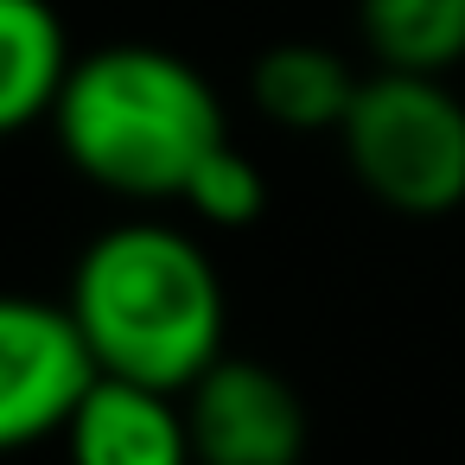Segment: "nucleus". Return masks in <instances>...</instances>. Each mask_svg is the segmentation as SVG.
<instances>
[{
	"mask_svg": "<svg viewBox=\"0 0 465 465\" xmlns=\"http://www.w3.org/2000/svg\"><path fill=\"white\" fill-rule=\"evenodd\" d=\"M179 408H185L198 465H300L306 459V401L274 363L217 357L179 395Z\"/></svg>",
	"mask_w": 465,
	"mask_h": 465,
	"instance_id": "39448f33",
	"label": "nucleus"
},
{
	"mask_svg": "<svg viewBox=\"0 0 465 465\" xmlns=\"http://www.w3.org/2000/svg\"><path fill=\"white\" fill-rule=\"evenodd\" d=\"M357 39L376 71L446 77L465 64V0H357Z\"/></svg>",
	"mask_w": 465,
	"mask_h": 465,
	"instance_id": "1a4fd4ad",
	"label": "nucleus"
},
{
	"mask_svg": "<svg viewBox=\"0 0 465 465\" xmlns=\"http://www.w3.org/2000/svg\"><path fill=\"white\" fill-rule=\"evenodd\" d=\"M90 382L96 363L71 306L0 293V452H26L64 433Z\"/></svg>",
	"mask_w": 465,
	"mask_h": 465,
	"instance_id": "20e7f679",
	"label": "nucleus"
},
{
	"mask_svg": "<svg viewBox=\"0 0 465 465\" xmlns=\"http://www.w3.org/2000/svg\"><path fill=\"white\" fill-rule=\"evenodd\" d=\"M64 306L90 363L122 382L185 395L223 357V281L204 242L173 223L103 230L77 255Z\"/></svg>",
	"mask_w": 465,
	"mask_h": 465,
	"instance_id": "f257e3e1",
	"label": "nucleus"
},
{
	"mask_svg": "<svg viewBox=\"0 0 465 465\" xmlns=\"http://www.w3.org/2000/svg\"><path fill=\"white\" fill-rule=\"evenodd\" d=\"M64 452L71 465H198L179 395L103 370L64 420Z\"/></svg>",
	"mask_w": 465,
	"mask_h": 465,
	"instance_id": "423d86ee",
	"label": "nucleus"
},
{
	"mask_svg": "<svg viewBox=\"0 0 465 465\" xmlns=\"http://www.w3.org/2000/svg\"><path fill=\"white\" fill-rule=\"evenodd\" d=\"M77 52L52 0H0V141L52 122Z\"/></svg>",
	"mask_w": 465,
	"mask_h": 465,
	"instance_id": "0eeeda50",
	"label": "nucleus"
},
{
	"mask_svg": "<svg viewBox=\"0 0 465 465\" xmlns=\"http://www.w3.org/2000/svg\"><path fill=\"white\" fill-rule=\"evenodd\" d=\"M351 179L401 217H446L465 204V103L446 77L370 71L338 122Z\"/></svg>",
	"mask_w": 465,
	"mask_h": 465,
	"instance_id": "7ed1b4c3",
	"label": "nucleus"
},
{
	"mask_svg": "<svg viewBox=\"0 0 465 465\" xmlns=\"http://www.w3.org/2000/svg\"><path fill=\"white\" fill-rule=\"evenodd\" d=\"M357 84L363 77L351 71V58L319 45V39H281L249 71L255 109L287 134H338V122L351 115Z\"/></svg>",
	"mask_w": 465,
	"mask_h": 465,
	"instance_id": "6e6552de",
	"label": "nucleus"
},
{
	"mask_svg": "<svg viewBox=\"0 0 465 465\" xmlns=\"http://www.w3.org/2000/svg\"><path fill=\"white\" fill-rule=\"evenodd\" d=\"M52 134L90 185L115 198H179L230 141V122L198 64L166 45L122 39L71 64Z\"/></svg>",
	"mask_w": 465,
	"mask_h": 465,
	"instance_id": "f03ea898",
	"label": "nucleus"
},
{
	"mask_svg": "<svg viewBox=\"0 0 465 465\" xmlns=\"http://www.w3.org/2000/svg\"><path fill=\"white\" fill-rule=\"evenodd\" d=\"M179 204H185L192 217H204L211 230H242V223L262 217L268 179H262V166H255L236 141H223V147L192 173V185L179 192Z\"/></svg>",
	"mask_w": 465,
	"mask_h": 465,
	"instance_id": "9d476101",
	"label": "nucleus"
}]
</instances>
